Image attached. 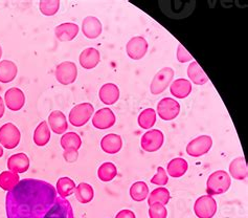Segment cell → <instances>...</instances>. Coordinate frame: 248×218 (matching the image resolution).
Wrapping results in <instances>:
<instances>
[{"label": "cell", "mask_w": 248, "mask_h": 218, "mask_svg": "<svg viewBox=\"0 0 248 218\" xmlns=\"http://www.w3.org/2000/svg\"><path fill=\"white\" fill-rule=\"evenodd\" d=\"M58 197L56 188L47 182L27 178L19 182L5 198L8 218H41Z\"/></svg>", "instance_id": "cell-1"}, {"label": "cell", "mask_w": 248, "mask_h": 218, "mask_svg": "<svg viewBox=\"0 0 248 218\" xmlns=\"http://www.w3.org/2000/svg\"><path fill=\"white\" fill-rule=\"evenodd\" d=\"M232 184L231 176L224 170L215 171L207 178L206 192L207 195H220L227 192Z\"/></svg>", "instance_id": "cell-2"}, {"label": "cell", "mask_w": 248, "mask_h": 218, "mask_svg": "<svg viewBox=\"0 0 248 218\" xmlns=\"http://www.w3.org/2000/svg\"><path fill=\"white\" fill-rule=\"evenodd\" d=\"M94 108L93 104L82 103L78 104L69 112V122L75 127H82L93 117Z\"/></svg>", "instance_id": "cell-3"}, {"label": "cell", "mask_w": 248, "mask_h": 218, "mask_svg": "<svg viewBox=\"0 0 248 218\" xmlns=\"http://www.w3.org/2000/svg\"><path fill=\"white\" fill-rule=\"evenodd\" d=\"M21 134L13 123H6L0 127V144L6 149L16 148L20 143Z\"/></svg>", "instance_id": "cell-4"}, {"label": "cell", "mask_w": 248, "mask_h": 218, "mask_svg": "<svg viewBox=\"0 0 248 218\" xmlns=\"http://www.w3.org/2000/svg\"><path fill=\"white\" fill-rule=\"evenodd\" d=\"M174 78V70L171 67H164L160 69L153 78L150 85V91L151 94L156 96L164 92L169 85H171Z\"/></svg>", "instance_id": "cell-5"}, {"label": "cell", "mask_w": 248, "mask_h": 218, "mask_svg": "<svg viewBox=\"0 0 248 218\" xmlns=\"http://www.w3.org/2000/svg\"><path fill=\"white\" fill-rule=\"evenodd\" d=\"M217 202L211 195L197 198L194 204V212L198 218H213L217 212Z\"/></svg>", "instance_id": "cell-6"}, {"label": "cell", "mask_w": 248, "mask_h": 218, "mask_svg": "<svg viewBox=\"0 0 248 218\" xmlns=\"http://www.w3.org/2000/svg\"><path fill=\"white\" fill-rule=\"evenodd\" d=\"M41 218H75L71 203L60 196L57 197L55 203Z\"/></svg>", "instance_id": "cell-7"}, {"label": "cell", "mask_w": 248, "mask_h": 218, "mask_svg": "<svg viewBox=\"0 0 248 218\" xmlns=\"http://www.w3.org/2000/svg\"><path fill=\"white\" fill-rule=\"evenodd\" d=\"M55 76L57 81L62 85L73 84L78 77L77 65L71 61L62 62L57 66Z\"/></svg>", "instance_id": "cell-8"}, {"label": "cell", "mask_w": 248, "mask_h": 218, "mask_svg": "<svg viewBox=\"0 0 248 218\" xmlns=\"http://www.w3.org/2000/svg\"><path fill=\"white\" fill-rule=\"evenodd\" d=\"M164 141L165 136L160 130L151 129L141 136L140 146L147 152H155L162 147Z\"/></svg>", "instance_id": "cell-9"}, {"label": "cell", "mask_w": 248, "mask_h": 218, "mask_svg": "<svg viewBox=\"0 0 248 218\" xmlns=\"http://www.w3.org/2000/svg\"><path fill=\"white\" fill-rule=\"evenodd\" d=\"M213 146V138L210 135H200L187 144L186 153L192 157H200L206 154Z\"/></svg>", "instance_id": "cell-10"}, {"label": "cell", "mask_w": 248, "mask_h": 218, "mask_svg": "<svg viewBox=\"0 0 248 218\" xmlns=\"http://www.w3.org/2000/svg\"><path fill=\"white\" fill-rule=\"evenodd\" d=\"M180 104L172 98L161 99L157 104V114L161 120L172 121L178 117Z\"/></svg>", "instance_id": "cell-11"}, {"label": "cell", "mask_w": 248, "mask_h": 218, "mask_svg": "<svg viewBox=\"0 0 248 218\" xmlns=\"http://www.w3.org/2000/svg\"><path fill=\"white\" fill-rule=\"evenodd\" d=\"M148 42L143 37L136 36L129 40L126 46L127 55L133 60H140L148 51Z\"/></svg>", "instance_id": "cell-12"}, {"label": "cell", "mask_w": 248, "mask_h": 218, "mask_svg": "<svg viewBox=\"0 0 248 218\" xmlns=\"http://www.w3.org/2000/svg\"><path fill=\"white\" fill-rule=\"evenodd\" d=\"M116 122L115 115L110 108H102L97 110L93 117V125L96 129L105 130L111 128Z\"/></svg>", "instance_id": "cell-13"}, {"label": "cell", "mask_w": 248, "mask_h": 218, "mask_svg": "<svg viewBox=\"0 0 248 218\" xmlns=\"http://www.w3.org/2000/svg\"><path fill=\"white\" fill-rule=\"evenodd\" d=\"M4 102L6 106L12 111H19L25 104L24 92L17 87H12L6 90L4 95Z\"/></svg>", "instance_id": "cell-14"}, {"label": "cell", "mask_w": 248, "mask_h": 218, "mask_svg": "<svg viewBox=\"0 0 248 218\" xmlns=\"http://www.w3.org/2000/svg\"><path fill=\"white\" fill-rule=\"evenodd\" d=\"M79 26H78L76 23L73 22H65L60 25H58L55 29V35L57 39L62 41V42H66V41H71L79 34Z\"/></svg>", "instance_id": "cell-15"}, {"label": "cell", "mask_w": 248, "mask_h": 218, "mask_svg": "<svg viewBox=\"0 0 248 218\" xmlns=\"http://www.w3.org/2000/svg\"><path fill=\"white\" fill-rule=\"evenodd\" d=\"M8 168L17 174L27 172L30 168V158L25 153L13 154L8 160Z\"/></svg>", "instance_id": "cell-16"}, {"label": "cell", "mask_w": 248, "mask_h": 218, "mask_svg": "<svg viewBox=\"0 0 248 218\" xmlns=\"http://www.w3.org/2000/svg\"><path fill=\"white\" fill-rule=\"evenodd\" d=\"M48 125L56 134H63L68 128L67 118L60 110H55L48 116Z\"/></svg>", "instance_id": "cell-17"}, {"label": "cell", "mask_w": 248, "mask_h": 218, "mask_svg": "<svg viewBox=\"0 0 248 218\" xmlns=\"http://www.w3.org/2000/svg\"><path fill=\"white\" fill-rule=\"evenodd\" d=\"M82 31L85 37L95 39L102 34V23L94 16H87L82 22Z\"/></svg>", "instance_id": "cell-18"}, {"label": "cell", "mask_w": 248, "mask_h": 218, "mask_svg": "<svg viewBox=\"0 0 248 218\" xmlns=\"http://www.w3.org/2000/svg\"><path fill=\"white\" fill-rule=\"evenodd\" d=\"M80 64L85 69H93L96 67L101 61L100 51L93 48L84 50L80 55Z\"/></svg>", "instance_id": "cell-19"}, {"label": "cell", "mask_w": 248, "mask_h": 218, "mask_svg": "<svg viewBox=\"0 0 248 218\" xmlns=\"http://www.w3.org/2000/svg\"><path fill=\"white\" fill-rule=\"evenodd\" d=\"M123 147L122 137L119 134H110L104 136L101 141V148L108 154H115L120 152Z\"/></svg>", "instance_id": "cell-20"}, {"label": "cell", "mask_w": 248, "mask_h": 218, "mask_svg": "<svg viewBox=\"0 0 248 218\" xmlns=\"http://www.w3.org/2000/svg\"><path fill=\"white\" fill-rule=\"evenodd\" d=\"M99 97L104 104L113 105L120 99V88L113 83H106L101 87Z\"/></svg>", "instance_id": "cell-21"}, {"label": "cell", "mask_w": 248, "mask_h": 218, "mask_svg": "<svg viewBox=\"0 0 248 218\" xmlns=\"http://www.w3.org/2000/svg\"><path fill=\"white\" fill-rule=\"evenodd\" d=\"M193 89L192 83L186 79H177L170 85V91L177 99H185L191 95Z\"/></svg>", "instance_id": "cell-22"}, {"label": "cell", "mask_w": 248, "mask_h": 218, "mask_svg": "<svg viewBox=\"0 0 248 218\" xmlns=\"http://www.w3.org/2000/svg\"><path fill=\"white\" fill-rule=\"evenodd\" d=\"M230 173L237 181H244L247 178L248 170L246 161L243 156L237 157L230 165Z\"/></svg>", "instance_id": "cell-23"}, {"label": "cell", "mask_w": 248, "mask_h": 218, "mask_svg": "<svg viewBox=\"0 0 248 218\" xmlns=\"http://www.w3.org/2000/svg\"><path fill=\"white\" fill-rule=\"evenodd\" d=\"M18 74L17 65L10 60L0 61V82L1 83H10Z\"/></svg>", "instance_id": "cell-24"}, {"label": "cell", "mask_w": 248, "mask_h": 218, "mask_svg": "<svg viewBox=\"0 0 248 218\" xmlns=\"http://www.w3.org/2000/svg\"><path fill=\"white\" fill-rule=\"evenodd\" d=\"M188 169V164L185 160V158L177 157L173 158V160L170 161L167 167L168 174L174 178H178L184 176Z\"/></svg>", "instance_id": "cell-25"}, {"label": "cell", "mask_w": 248, "mask_h": 218, "mask_svg": "<svg viewBox=\"0 0 248 218\" xmlns=\"http://www.w3.org/2000/svg\"><path fill=\"white\" fill-rule=\"evenodd\" d=\"M50 141V129L47 122H41L34 132V143L39 147H43Z\"/></svg>", "instance_id": "cell-26"}, {"label": "cell", "mask_w": 248, "mask_h": 218, "mask_svg": "<svg viewBox=\"0 0 248 218\" xmlns=\"http://www.w3.org/2000/svg\"><path fill=\"white\" fill-rule=\"evenodd\" d=\"M60 143L65 151H78L82 146L81 137L76 132H67V134H63Z\"/></svg>", "instance_id": "cell-27"}, {"label": "cell", "mask_w": 248, "mask_h": 218, "mask_svg": "<svg viewBox=\"0 0 248 218\" xmlns=\"http://www.w3.org/2000/svg\"><path fill=\"white\" fill-rule=\"evenodd\" d=\"M187 76L194 84L197 85H203L208 81V78L205 75V72L196 61H193L187 67Z\"/></svg>", "instance_id": "cell-28"}, {"label": "cell", "mask_w": 248, "mask_h": 218, "mask_svg": "<svg viewBox=\"0 0 248 218\" xmlns=\"http://www.w3.org/2000/svg\"><path fill=\"white\" fill-rule=\"evenodd\" d=\"M20 182V177L19 174L12 172V171H3L0 173V188L6 191V192H11L17 184Z\"/></svg>", "instance_id": "cell-29"}, {"label": "cell", "mask_w": 248, "mask_h": 218, "mask_svg": "<svg viewBox=\"0 0 248 218\" xmlns=\"http://www.w3.org/2000/svg\"><path fill=\"white\" fill-rule=\"evenodd\" d=\"M76 198L81 203H88L93 201L94 197V190L93 186L87 183H81L76 187Z\"/></svg>", "instance_id": "cell-30"}, {"label": "cell", "mask_w": 248, "mask_h": 218, "mask_svg": "<svg viewBox=\"0 0 248 218\" xmlns=\"http://www.w3.org/2000/svg\"><path fill=\"white\" fill-rule=\"evenodd\" d=\"M57 194L62 198H66L75 192L76 184L71 178L65 176L59 178L57 182Z\"/></svg>", "instance_id": "cell-31"}, {"label": "cell", "mask_w": 248, "mask_h": 218, "mask_svg": "<svg viewBox=\"0 0 248 218\" xmlns=\"http://www.w3.org/2000/svg\"><path fill=\"white\" fill-rule=\"evenodd\" d=\"M170 198H171V194H170V191L165 187H158L154 189L151 193L149 195L148 198V203L149 206H151L153 203H161L166 206L170 201Z\"/></svg>", "instance_id": "cell-32"}, {"label": "cell", "mask_w": 248, "mask_h": 218, "mask_svg": "<svg viewBox=\"0 0 248 218\" xmlns=\"http://www.w3.org/2000/svg\"><path fill=\"white\" fill-rule=\"evenodd\" d=\"M149 187L145 182H136L130 188V196L134 201H143L149 196Z\"/></svg>", "instance_id": "cell-33"}, {"label": "cell", "mask_w": 248, "mask_h": 218, "mask_svg": "<svg viewBox=\"0 0 248 218\" xmlns=\"http://www.w3.org/2000/svg\"><path fill=\"white\" fill-rule=\"evenodd\" d=\"M117 175V168L112 163L102 164L99 170H97V176L104 183H108L114 180Z\"/></svg>", "instance_id": "cell-34"}, {"label": "cell", "mask_w": 248, "mask_h": 218, "mask_svg": "<svg viewBox=\"0 0 248 218\" xmlns=\"http://www.w3.org/2000/svg\"><path fill=\"white\" fill-rule=\"evenodd\" d=\"M156 123V111L147 108L139 116V125L142 129H151Z\"/></svg>", "instance_id": "cell-35"}, {"label": "cell", "mask_w": 248, "mask_h": 218, "mask_svg": "<svg viewBox=\"0 0 248 218\" xmlns=\"http://www.w3.org/2000/svg\"><path fill=\"white\" fill-rule=\"evenodd\" d=\"M60 8V1L59 0H43L39 3L40 12L45 16H54Z\"/></svg>", "instance_id": "cell-36"}, {"label": "cell", "mask_w": 248, "mask_h": 218, "mask_svg": "<svg viewBox=\"0 0 248 218\" xmlns=\"http://www.w3.org/2000/svg\"><path fill=\"white\" fill-rule=\"evenodd\" d=\"M149 216L150 218H167L168 210L164 204L161 203H153L149 208Z\"/></svg>", "instance_id": "cell-37"}, {"label": "cell", "mask_w": 248, "mask_h": 218, "mask_svg": "<svg viewBox=\"0 0 248 218\" xmlns=\"http://www.w3.org/2000/svg\"><path fill=\"white\" fill-rule=\"evenodd\" d=\"M168 182H169V176H168L167 171L162 167H158L157 173L151 178V184H157V186H165V184H168Z\"/></svg>", "instance_id": "cell-38"}, {"label": "cell", "mask_w": 248, "mask_h": 218, "mask_svg": "<svg viewBox=\"0 0 248 218\" xmlns=\"http://www.w3.org/2000/svg\"><path fill=\"white\" fill-rule=\"evenodd\" d=\"M177 59L180 63H186L188 61H192L193 60V57L191 56L190 52H188L186 49L185 46H182L181 44L178 45V49H177Z\"/></svg>", "instance_id": "cell-39"}, {"label": "cell", "mask_w": 248, "mask_h": 218, "mask_svg": "<svg viewBox=\"0 0 248 218\" xmlns=\"http://www.w3.org/2000/svg\"><path fill=\"white\" fill-rule=\"evenodd\" d=\"M63 156H64V160L67 163H75L78 161L79 152H78V151H71V150L64 151Z\"/></svg>", "instance_id": "cell-40"}, {"label": "cell", "mask_w": 248, "mask_h": 218, "mask_svg": "<svg viewBox=\"0 0 248 218\" xmlns=\"http://www.w3.org/2000/svg\"><path fill=\"white\" fill-rule=\"evenodd\" d=\"M115 218H136V216L133 211L125 209V210L120 211V212L116 214Z\"/></svg>", "instance_id": "cell-41"}, {"label": "cell", "mask_w": 248, "mask_h": 218, "mask_svg": "<svg viewBox=\"0 0 248 218\" xmlns=\"http://www.w3.org/2000/svg\"><path fill=\"white\" fill-rule=\"evenodd\" d=\"M4 115V103H3V100L2 98L0 97V118H1Z\"/></svg>", "instance_id": "cell-42"}, {"label": "cell", "mask_w": 248, "mask_h": 218, "mask_svg": "<svg viewBox=\"0 0 248 218\" xmlns=\"http://www.w3.org/2000/svg\"><path fill=\"white\" fill-rule=\"evenodd\" d=\"M3 155V148L1 147V145H0V157H2Z\"/></svg>", "instance_id": "cell-43"}, {"label": "cell", "mask_w": 248, "mask_h": 218, "mask_svg": "<svg viewBox=\"0 0 248 218\" xmlns=\"http://www.w3.org/2000/svg\"><path fill=\"white\" fill-rule=\"evenodd\" d=\"M1 56H2V49L1 46H0V59H1Z\"/></svg>", "instance_id": "cell-44"}]
</instances>
